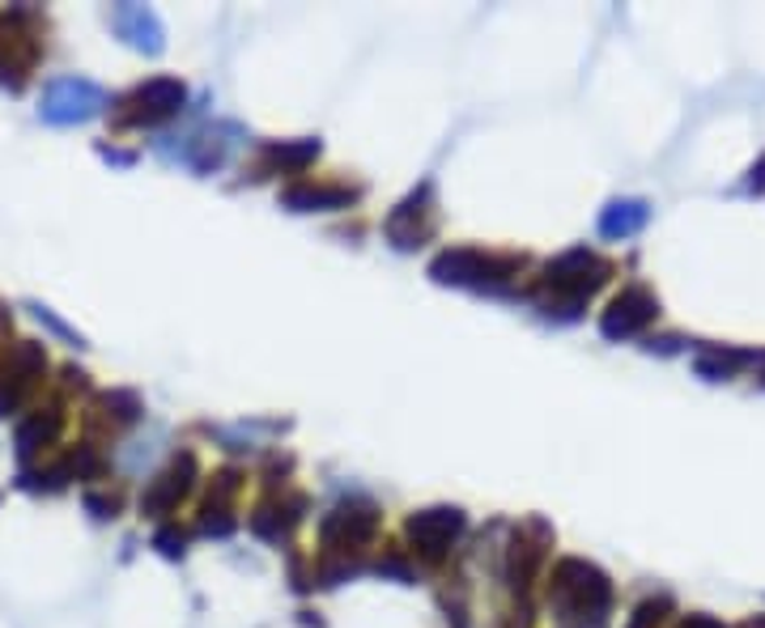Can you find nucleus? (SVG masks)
I'll return each instance as SVG.
<instances>
[{
  "label": "nucleus",
  "mask_w": 765,
  "mask_h": 628,
  "mask_svg": "<svg viewBox=\"0 0 765 628\" xmlns=\"http://www.w3.org/2000/svg\"><path fill=\"white\" fill-rule=\"evenodd\" d=\"M55 434H60V412H48V416H43V412H35V416L17 430V454H22V459H30V454H35L39 446H48Z\"/></svg>",
  "instance_id": "13"
},
{
  "label": "nucleus",
  "mask_w": 765,
  "mask_h": 628,
  "mask_svg": "<svg viewBox=\"0 0 765 628\" xmlns=\"http://www.w3.org/2000/svg\"><path fill=\"white\" fill-rule=\"evenodd\" d=\"M749 628H765V616H757V620H749Z\"/></svg>",
  "instance_id": "22"
},
{
  "label": "nucleus",
  "mask_w": 765,
  "mask_h": 628,
  "mask_svg": "<svg viewBox=\"0 0 765 628\" xmlns=\"http://www.w3.org/2000/svg\"><path fill=\"white\" fill-rule=\"evenodd\" d=\"M749 192H765V157H762V166L749 170Z\"/></svg>",
  "instance_id": "20"
},
{
  "label": "nucleus",
  "mask_w": 765,
  "mask_h": 628,
  "mask_svg": "<svg viewBox=\"0 0 765 628\" xmlns=\"http://www.w3.org/2000/svg\"><path fill=\"white\" fill-rule=\"evenodd\" d=\"M655 315H660V302H655L651 293L625 290L609 302V310H604V319H600V332L609 339H629V336H638Z\"/></svg>",
  "instance_id": "5"
},
{
  "label": "nucleus",
  "mask_w": 765,
  "mask_h": 628,
  "mask_svg": "<svg viewBox=\"0 0 765 628\" xmlns=\"http://www.w3.org/2000/svg\"><path fill=\"white\" fill-rule=\"evenodd\" d=\"M319 157V141H294V145H268V162L277 166H290V170H303L306 162Z\"/></svg>",
  "instance_id": "14"
},
{
  "label": "nucleus",
  "mask_w": 765,
  "mask_h": 628,
  "mask_svg": "<svg viewBox=\"0 0 765 628\" xmlns=\"http://www.w3.org/2000/svg\"><path fill=\"white\" fill-rule=\"evenodd\" d=\"M463 527H468V523H463V514L451 510V505L421 510V514H412V518H408V535H412V543H417L421 552H430V556L447 552L459 535H463Z\"/></svg>",
  "instance_id": "6"
},
{
  "label": "nucleus",
  "mask_w": 765,
  "mask_h": 628,
  "mask_svg": "<svg viewBox=\"0 0 765 628\" xmlns=\"http://www.w3.org/2000/svg\"><path fill=\"white\" fill-rule=\"evenodd\" d=\"M647 221V204L642 200H612L600 217V234L604 239H629L634 230H642Z\"/></svg>",
  "instance_id": "11"
},
{
  "label": "nucleus",
  "mask_w": 765,
  "mask_h": 628,
  "mask_svg": "<svg viewBox=\"0 0 765 628\" xmlns=\"http://www.w3.org/2000/svg\"><path fill=\"white\" fill-rule=\"evenodd\" d=\"M102 102H106V94H102L94 81H86V77H55V81H48V90H43L39 115L48 124H86V119L99 115Z\"/></svg>",
  "instance_id": "3"
},
{
  "label": "nucleus",
  "mask_w": 765,
  "mask_h": 628,
  "mask_svg": "<svg viewBox=\"0 0 765 628\" xmlns=\"http://www.w3.org/2000/svg\"><path fill=\"white\" fill-rule=\"evenodd\" d=\"M102 403H106V408H115V416H119V421H137V412H141L137 395H128V390H111V395H102Z\"/></svg>",
  "instance_id": "16"
},
{
  "label": "nucleus",
  "mask_w": 765,
  "mask_h": 628,
  "mask_svg": "<svg viewBox=\"0 0 765 628\" xmlns=\"http://www.w3.org/2000/svg\"><path fill=\"white\" fill-rule=\"evenodd\" d=\"M86 510H94V518H115V514H119V501L90 492V497H86Z\"/></svg>",
  "instance_id": "18"
},
{
  "label": "nucleus",
  "mask_w": 765,
  "mask_h": 628,
  "mask_svg": "<svg viewBox=\"0 0 765 628\" xmlns=\"http://www.w3.org/2000/svg\"><path fill=\"white\" fill-rule=\"evenodd\" d=\"M604 277H609V268L587 251V246H578V251H565L561 259H553L549 268H545V281H549V290L558 293L561 302L570 306V310H578V302L587 297V293H596L604 285Z\"/></svg>",
  "instance_id": "2"
},
{
  "label": "nucleus",
  "mask_w": 765,
  "mask_h": 628,
  "mask_svg": "<svg viewBox=\"0 0 765 628\" xmlns=\"http://www.w3.org/2000/svg\"><path fill=\"white\" fill-rule=\"evenodd\" d=\"M111 26L132 43V48L141 51H162V26H157V17H153L150 9H141V4H115L111 9Z\"/></svg>",
  "instance_id": "10"
},
{
  "label": "nucleus",
  "mask_w": 765,
  "mask_h": 628,
  "mask_svg": "<svg viewBox=\"0 0 765 628\" xmlns=\"http://www.w3.org/2000/svg\"><path fill=\"white\" fill-rule=\"evenodd\" d=\"M680 628H723V625H718L714 616H689V620H685Z\"/></svg>",
  "instance_id": "21"
},
{
  "label": "nucleus",
  "mask_w": 765,
  "mask_h": 628,
  "mask_svg": "<svg viewBox=\"0 0 765 628\" xmlns=\"http://www.w3.org/2000/svg\"><path fill=\"white\" fill-rule=\"evenodd\" d=\"M153 543H157V552H162V556H170V561H175V556H183V543H188V535L175 531V527H162Z\"/></svg>",
  "instance_id": "17"
},
{
  "label": "nucleus",
  "mask_w": 765,
  "mask_h": 628,
  "mask_svg": "<svg viewBox=\"0 0 765 628\" xmlns=\"http://www.w3.org/2000/svg\"><path fill=\"white\" fill-rule=\"evenodd\" d=\"M549 603L558 607L565 620H596V625H604V616H609V603H612V590H609V578L596 569V565H587V561H561L558 574H553V590H549Z\"/></svg>",
  "instance_id": "1"
},
{
  "label": "nucleus",
  "mask_w": 765,
  "mask_h": 628,
  "mask_svg": "<svg viewBox=\"0 0 765 628\" xmlns=\"http://www.w3.org/2000/svg\"><path fill=\"white\" fill-rule=\"evenodd\" d=\"M379 574H392V578H400V581H412V569H408L400 556H387V561H379Z\"/></svg>",
  "instance_id": "19"
},
{
  "label": "nucleus",
  "mask_w": 765,
  "mask_h": 628,
  "mask_svg": "<svg viewBox=\"0 0 765 628\" xmlns=\"http://www.w3.org/2000/svg\"><path fill=\"white\" fill-rule=\"evenodd\" d=\"M137 124H153V119H166V115H175V111H183V102H188V86L183 81H175V77H150L145 86H137Z\"/></svg>",
  "instance_id": "9"
},
{
  "label": "nucleus",
  "mask_w": 765,
  "mask_h": 628,
  "mask_svg": "<svg viewBox=\"0 0 765 628\" xmlns=\"http://www.w3.org/2000/svg\"><path fill=\"white\" fill-rule=\"evenodd\" d=\"M294 213H315V208H345L354 204V192L349 188H294V192L281 195Z\"/></svg>",
  "instance_id": "12"
},
{
  "label": "nucleus",
  "mask_w": 765,
  "mask_h": 628,
  "mask_svg": "<svg viewBox=\"0 0 765 628\" xmlns=\"http://www.w3.org/2000/svg\"><path fill=\"white\" fill-rule=\"evenodd\" d=\"M510 272H514V259H489V255L468 251V246L443 251L430 264V277L438 285H494V281H507Z\"/></svg>",
  "instance_id": "4"
},
{
  "label": "nucleus",
  "mask_w": 765,
  "mask_h": 628,
  "mask_svg": "<svg viewBox=\"0 0 765 628\" xmlns=\"http://www.w3.org/2000/svg\"><path fill=\"white\" fill-rule=\"evenodd\" d=\"M192 476H196V459H192V454H179V459H175V463H170V467L145 488V497H141V514L157 518V514L175 510L179 497L192 488Z\"/></svg>",
  "instance_id": "8"
},
{
  "label": "nucleus",
  "mask_w": 765,
  "mask_h": 628,
  "mask_svg": "<svg viewBox=\"0 0 765 628\" xmlns=\"http://www.w3.org/2000/svg\"><path fill=\"white\" fill-rule=\"evenodd\" d=\"M201 531L204 535H230L234 531V518H230L221 505H213V501H208V505H204V514H201Z\"/></svg>",
  "instance_id": "15"
},
{
  "label": "nucleus",
  "mask_w": 765,
  "mask_h": 628,
  "mask_svg": "<svg viewBox=\"0 0 765 628\" xmlns=\"http://www.w3.org/2000/svg\"><path fill=\"white\" fill-rule=\"evenodd\" d=\"M379 527V514H374V505H336L323 523H319V535H323V543H332V548H357V543H366L370 535Z\"/></svg>",
  "instance_id": "7"
}]
</instances>
